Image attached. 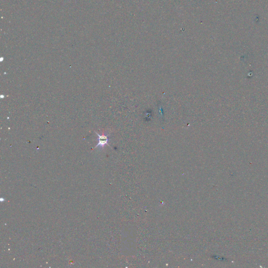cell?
<instances>
[{
	"label": "cell",
	"mask_w": 268,
	"mask_h": 268,
	"mask_svg": "<svg viewBox=\"0 0 268 268\" xmlns=\"http://www.w3.org/2000/svg\"><path fill=\"white\" fill-rule=\"evenodd\" d=\"M95 133H96L99 136V138L97 139L99 140V143L95 147V148L97 147H99V148L100 149L103 148L105 145H109V135L108 133L107 132H105L103 133L102 135H100L97 132H95Z\"/></svg>",
	"instance_id": "obj_1"
}]
</instances>
